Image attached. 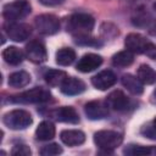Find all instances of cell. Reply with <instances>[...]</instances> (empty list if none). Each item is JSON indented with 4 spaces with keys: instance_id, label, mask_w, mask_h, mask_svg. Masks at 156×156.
<instances>
[{
    "instance_id": "8992f818",
    "label": "cell",
    "mask_w": 156,
    "mask_h": 156,
    "mask_svg": "<svg viewBox=\"0 0 156 156\" xmlns=\"http://www.w3.org/2000/svg\"><path fill=\"white\" fill-rule=\"evenodd\" d=\"M34 24H35L37 30L44 35L56 34L60 29L58 18L55 15H50V13H44V15L37 16L34 20Z\"/></svg>"
},
{
    "instance_id": "e575fe53",
    "label": "cell",
    "mask_w": 156,
    "mask_h": 156,
    "mask_svg": "<svg viewBox=\"0 0 156 156\" xmlns=\"http://www.w3.org/2000/svg\"><path fill=\"white\" fill-rule=\"evenodd\" d=\"M154 9L156 10V1H155V4H154Z\"/></svg>"
},
{
    "instance_id": "603a6c76",
    "label": "cell",
    "mask_w": 156,
    "mask_h": 156,
    "mask_svg": "<svg viewBox=\"0 0 156 156\" xmlns=\"http://www.w3.org/2000/svg\"><path fill=\"white\" fill-rule=\"evenodd\" d=\"M138 78L144 83V84H155L156 83V71L150 67L149 65H140L138 68Z\"/></svg>"
},
{
    "instance_id": "9c48e42d",
    "label": "cell",
    "mask_w": 156,
    "mask_h": 156,
    "mask_svg": "<svg viewBox=\"0 0 156 156\" xmlns=\"http://www.w3.org/2000/svg\"><path fill=\"white\" fill-rule=\"evenodd\" d=\"M84 112L87 117L91 121H98L107 117L108 115V106L106 101H100V100H93L89 101L84 105Z\"/></svg>"
},
{
    "instance_id": "9a60e30c",
    "label": "cell",
    "mask_w": 156,
    "mask_h": 156,
    "mask_svg": "<svg viewBox=\"0 0 156 156\" xmlns=\"http://www.w3.org/2000/svg\"><path fill=\"white\" fill-rule=\"evenodd\" d=\"M85 83L76 77H67L66 80L62 83V85L60 87L61 91L65 95H78L82 94L85 90Z\"/></svg>"
},
{
    "instance_id": "836d02e7",
    "label": "cell",
    "mask_w": 156,
    "mask_h": 156,
    "mask_svg": "<svg viewBox=\"0 0 156 156\" xmlns=\"http://www.w3.org/2000/svg\"><path fill=\"white\" fill-rule=\"evenodd\" d=\"M154 98H155V100H156V89L154 90Z\"/></svg>"
},
{
    "instance_id": "ba28073f",
    "label": "cell",
    "mask_w": 156,
    "mask_h": 156,
    "mask_svg": "<svg viewBox=\"0 0 156 156\" xmlns=\"http://www.w3.org/2000/svg\"><path fill=\"white\" fill-rule=\"evenodd\" d=\"M26 57L33 63H43L48 60V52L44 44L39 40H32L26 45Z\"/></svg>"
},
{
    "instance_id": "3957f363",
    "label": "cell",
    "mask_w": 156,
    "mask_h": 156,
    "mask_svg": "<svg viewBox=\"0 0 156 156\" xmlns=\"http://www.w3.org/2000/svg\"><path fill=\"white\" fill-rule=\"evenodd\" d=\"M2 122L7 128L12 130H22L32 124L33 118L26 110H12L4 115Z\"/></svg>"
},
{
    "instance_id": "4fadbf2b",
    "label": "cell",
    "mask_w": 156,
    "mask_h": 156,
    "mask_svg": "<svg viewBox=\"0 0 156 156\" xmlns=\"http://www.w3.org/2000/svg\"><path fill=\"white\" fill-rule=\"evenodd\" d=\"M149 41L139 33H129L124 39V45L127 50H129L133 54H144L146 45Z\"/></svg>"
},
{
    "instance_id": "5b68a950",
    "label": "cell",
    "mask_w": 156,
    "mask_h": 156,
    "mask_svg": "<svg viewBox=\"0 0 156 156\" xmlns=\"http://www.w3.org/2000/svg\"><path fill=\"white\" fill-rule=\"evenodd\" d=\"M50 99H51V94L49 90L37 87V88L26 90L18 95L12 96L11 101L21 102V104H41V102L49 101Z\"/></svg>"
},
{
    "instance_id": "d590c367",
    "label": "cell",
    "mask_w": 156,
    "mask_h": 156,
    "mask_svg": "<svg viewBox=\"0 0 156 156\" xmlns=\"http://www.w3.org/2000/svg\"><path fill=\"white\" fill-rule=\"evenodd\" d=\"M129 1H136V0H129Z\"/></svg>"
},
{
    "instance_id": "1f68e13d",
    "label": "cell",
    "mask_w": 156,
    "mask_h": 156,
    "mask_svg": "<svg viewBox=\"0 0 156 156\" xmlns=\"http://www.w3.org/2000/svg\"><path fill=\"white\" fill-rule=\"evenodd\" d=\"M39 1L45 6H57L61 5L65 0H39Z\"/></svg>"
},
{
    "instance_id": "8d00e7d4",
    "label": "cell",
    "mask_w": 156,
    "mask_h": 156,
    "mask_svg": "<svg viewBox=\"0 0 156 156\" xmlns=\"http://www.w3.org/2000/svg\"><path fill=\"white\" fill-rule=\"evenodd\" d=\"M155 152H156V149H155Z\"/></svg>"
},
{
    "instance_id": "4316f807",
    "label": "cell",
    "mask_w": 156,
    "mask_h": 156,
    "mask_svg": "<svg viewBox=\"0 0 156 156\" xmlns=\"http://www.w3.org/2000/svg\"><path fill=\"white\" fill-rule=\"evenodd\" d=\"M151 151H152V149L149 146L129 145L124 150V154H127V155H147V154H151Z\"/></svg>"
},
{
    "instance_id": "ffe728a7",
    "label": "cell",
    "mask_w": 156,
    "mask_h": 156,
    "mask_svg": "<svg viewBox=\"0 0 156 156\" xmlns=\"http://www.w3.org/2000/svg\"><path fill=\"white\" fill-rule=\"evenodd\" d=\"M30 82V74L26 71H17L9 76V85L12 88H23Z\"/></svg>"
},
{
    "instance_id": "4dcf8cb0",
    "label": "cell",
    "mask_w": 156,
    "mask_h": 156,
    "mask_svg": "<svg viewBox=\"0 0 156 156\" xmlns=\"http://www.w3.org/2000/svg\"><path fill=\"white\" fill-rule=\"evenodd\" d=\"M144 55H146L150 58H156V45L154 43H150L146 45V49L144 51Z\"/></svg>"
},
{
    "instance_id": "44dd1931",
    "label": "cell",
    "mask_w": 156,
    "mask_h": 156,
    "mask_svg": "<svg viewBox=\"0 0 156 156\" xmlns=\"http://www.w3.org/2000/svg\"><path fill=\"white\" fill-rule=\"evenodd\" d=\"M67 77V73L61 69H49L44 74L45 82L51 87H61Z\"/></svg>"
},
{
    "instance_id": "7a4b0ae2",
    "label": "cell",
    "mask_w": 156,
    "mask_h": 156,
    "mask_svg": "<svg viewBox=\"0 0 156 156\" xmlns=\"http://www.w3.org/2000/svg\"><path fill=\"white\" fill-rule=\"evenodd\" d=\"M122 134L115 130H99L94 134L95 145L106 154H110L113 149L118 147L122 144Z\"/></svg>"
},
{
    "instance_id": "e0dca14e",
    "label": "cell",
    "mask_w": 156,
    "mask_h": 156,
    "mask_svg": "<svg viewBox=\"0 0 156 156\" xmlns=\"http://www.w3.org/2000/svg\"><path fill=\"white\" fill-rule=\"evenodd\" d=\"M121 80H122L123 87H124L129 93H132V94H134V95H140V94H143V91H144V83H143L138 77L127 73V74H123V76H122Z\"/></svg>"
},
{
    "instance_id": "7c38bea8",
    "label": "cell",
    "mask_w": 156,
    "mask_h": 156,
    "mask_svg": "<svg viewBox=\"0 0 156 156\" xmlns=\"http://www.w3.org/2000/svg\"><path fill=\"white\" fill-rule=\"evenodd\" d=\"M116 82H117V77L110 69L101 71L91 78V84L99 90H106V89L113 87L116 84Z\"/></svg>"
},
{
    "instance_id": "83f0119b",
    "label": "cell",
    "mask_w": 156,
    "mask_h": 156,
    "mask_svg": "<svg viewBox=\"0 0 156 156\" xmlns=\"http://www.w3.org/2000/svg\"><path fill=\"white\" fill-rule=\"evenodd\" d=\"M76 43L79 45H88V46H100L101 41H99L98 39L89 37L88 34L85 35H77L76 37Z\"/></svg>"
},
{
    "instance_id": "f546056e",
    "label": "cell",
    "mask_w": 156,
    "mask_h": 156,
    "mask_svg": "<svg viewBox=\"0 0 156 156\" xmlns=\"http://www.w3.org/2000/svg\"><path fill=\"white\" fill-rule=\"evenodd\" d=\"M141 133H143L146 138L156 139V130H155V128H154V126H152V124H147V126L143 127Z\"/></svg>"
},
{
    "instance_id": "d6a6232c",
    "label": "cell",
    "mask_w": 156,
    "mask_h": 156,
    "mask_svg": "<svg viewBox=\"0 0 156 156\" xmlns=\"http://www.w3.org/2000/svg\"><path fill=\"white\" fill-rule=\"evenodd\" d=\"M151 124H152V126H154V128H155V130H156V117H155V118H154V121H152V122H151Z\"/></svg>"
},
{
    "instance_id": "484cf974",
    "label": "cell",
    "mask_w": 156,
    "mask_h": 156,
    "mask_svg": "<svg viewBox=\"0 0 156 156\" xmlns=\"http://www.w3.org/2000/svg\"><path fill=\"white\" fill-rule=\"evenodd\" d=\"M40 155L41 156H56V155H60L62 154V149L60 147L58 144H48V145H44L41 149H40Z\"/></svg>"
},
{
    "instance_id": "2e32d148",
    "label": "cell",
    "mask_w": 156,
    "mask_h": 156,
    "mask_svg": "<svg viewBox=\"0 0 156 156\" xmlns=\"http://www.w3.org/2000/svg\"><path fill=\"white\" fill-rule=\"evenodd\" d=\"M60 139L68 146H78L85 141V134L79 129H65L61 132Z\"/></svg>"
},
{
    "instance_id": "30bf717a",
    "label": "cell",
    "mask_w": 156,
    "mask_h": 156,
    "mask_svg": "<svg viewBox=\"0 0 156 156\" xmlns=\"http://www.w3.org/2000/svg\"><path fill=\"white\" fill-rule=\"evenodd\" d=\"M50 115L55 121H58V122H65L71 124H77L79 122V116L77 111L71 106H62V107L55 108L50 112Z\"/></svg>"
},
{
    "instance_id": "d6986e66",
    "label": "cell",
    "mask_w": 156,
    "mask_h": 156,
    "mask_svg": "<svg viewBox=\"0 0 156 156\" xmlns=\"http://www.w3.org/2000/svg\"><path fill=\"white\" fill-rule=\"evenodd\" d=\"M2 58L6 63L17 66L23 61V52L16 46H7L2 50Z\"/></svg>"
},
{
    "instance_id": "7402d4cb",
    "label": "cell",
    "mask_w": 156,
    "mask_h": 156,
    "mask_svg": "<svg viewBox=\"0 0 156 156\" xmlns=\"http://www.w3.org/2000/svg\"><path fill=\"white\" fill-rule=\"evenodd\" d=\"M133 61H134V55L129 50L119 51L112 56V65L116 67H121V68L130 66Z\"/></svg>"
},
{
    "instance_id": "277c9868",
    "label": "cell",
    "mask_w": 156,
    "mask_h": 156,
    "mask_svg": "<svg viewBox=\"0 0 156 156\" xmlns=\"http://www.w3.org/2000/svg\"><path fill=\"white\" fill-rule=\"evenodd\" d=\"M32 11L30 4L26 0H17L13 2H9L2 9V16L5 20L10 22H16L27 17Z\"/></svg>"
},
{
    "instance_id": "d4e9b609",
    "label": "cell",
    "mask_w": 156,
    "mask_h": 156,
    "mask_svg": "<svg viewBox=\"0 0 156 156\" xmlns=\"http://www.w3.org/2000/svg\"><path fill=\"white\" fill-rule=\"evenodd\" d=\"M100 29H101L100 30L101 35L106 39H113L115 37L118 35V28L112 23H102Z\"/></svg>"
},
{
    "instance_id": "5bb4252c",
    "label": "cell",
    "mask_w": 156,
    "mask_h": 156,
    "mask_svg": "<svg viewBox=\"0 0 156 156\" xmlns=\"http://www.w3.org/2000/svg\"><path fill=\"white\" fill-rule=\"evenodd\" d=\"M105 101L108 108H112L115 111H124L129 106V100L127 95L121 90H115L110 93Z\"/></svg>"
},
{
    "instance_id": "ac0fdd59",
    "label": "cell",
    "mask_w": 156,
    "mask_h": 156,
    "mask_svg": "<svg viewBox=\"0 0 156 156\" xmlns=\"http://www.w3.org/2000/svg\"><path fill=\"white\" fill-rule=\"evenodd\" d=\"M55 133H56V128L54 123L50 121H43L39 123V126L35 129V138L38 140L46 141L52 139L55 136Z\"/></svg>"
},
{
    "instance_id": "52a82bcc",
    "label": "cell",
    "mask_w": 156,
    "mask_h": 156,
    "mask_svg": "<svg viewBox=\"0 0 156 156\" xmlns=\"http://www.w3.org/2000/svg\"><path fill=\"white\" fill-rule=\"evenodd\" d=\"M5 32L7 34V37L17 43L24 41L26 39L29 38V35L32 34V28L30 26L26 24V23H17V22H10L5 24Z\"/></svg>"
},
{
    "instance_id": "8fae6325",
    "label": "cell",
    "mask_w": 156,
    "mask_h": 156,
    "mask_svg": "<svg viewBox=\"0 0 156 156\" xmlns=\"http://www.w3.org/2000/svg\"><path fill=\"white\" fill-rule=\"evenodd\" d=\"M102 63V57L98 54H85L82 56L76 66L77 71L82 73H89L91 71H95L98 67H100Z\"/></svg>"
},
{
    "instance_id": "cb8c5ba5",
    "label": "cell",
    "mask_w": 156,
    "mask_h": 156,
    "mask_svg": "<svg viewBox=\"0 0 156 156\" xmlns=\"http://www.w3.org/2000/svg\"><path fill=\"white\" fill-rule=\"evenodd\" d=\"M76 60V51L71 48H62L56 52V63L60 66H69Z\"/></svg>"
},
{
    "instance_id": "6da1fadb",
    "label": "cell",
    "mask_w": 156,
    "mask_h": 156,
    "mask_svg": "<svg viewBox=\"0 0 156 156\" xmlns=\"http://www.w3.org/2000/svg\"><path fill=\"white\" fill-rule=\"evenodd\" d=\"M95 26V20L88 13H74L68 18L67 30L72 34L85 35L89 34Z\"/></svg>"
},
{
    "instance_id": "f1b7e54d",
    "label": "cell",
    "mask_w": 156,
    "mask_h": 156,
    "mask_svg": "<svg viewBox=\"0 0 156 156\" xmlns=\"http://www.w3.org/2000/svg\"><path fill=\"white\" fill-rule=\"evenodd\" d=\"M30 154L32 151L27 145H16L11 150V155L13 156H29Z\"/></svg>"
}]
</instances>
